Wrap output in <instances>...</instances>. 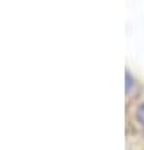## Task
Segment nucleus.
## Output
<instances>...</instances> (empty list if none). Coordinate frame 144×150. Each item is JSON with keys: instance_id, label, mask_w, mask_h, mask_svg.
Segmentation results:
<instances>
[{"instance_id": "1", "label": "nucleus", "mask_w": 144, "mask_h": 150, "mask_svg": "<svg viewBox=\"0 0 144 150\" xmlns=\"http://www.w3.org/2000/svg\"><path fill=\"white\" fill-rule=\"evenodd\" d=\"M137 120L142 124V127H144V103L142 104H139V108H137Z\"/></svg>"}]
</instances>
